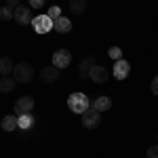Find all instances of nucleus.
<instances>
[{
  "instance_id": "nucleus-19",
  "label": "nucleus",
  "mask_w": 158,
  "mask_h": 158,
  "mask_svg": "<svg viewBox=\"0 0 158 158\" xmlns=\"http://www.w3.org/2000/svg\"><path fill=\"white\" fill-rule=\"evenodd\" d=\"M0 19H2V21H11L13 19V9L2 6V9H0Z\"/></svg>"
},
{
  "instance_id": "nucleus-17",
  "label": "nucleus",
  "mask_w": 158,
  "mask_h": 158,
  "mask_svg": "<svg viewBox=\"0 0 158 158\" xmlns=\"http://www.w3.org/2000/svg\"><path fill=\"white\" fill-rule=\"evenodd\" d=\"M13 61L9 59V57H0V74L2 76H11L13 74Z\"/></svg>"
},
{
  "instance_id": "nucleus-15",
  "label": "nucleus",
  "mask_w": 158,
  "mask_h": 158,
  "mask_svg": "<svg viewBox=\"0 0 158 158\" xmlns=\"http://www.w3.org/2000/svg\"><path fill=\"white\" fill-rule=\"evenodd\" d=\"M93 65H95V59H93V57H86V59H82L80 68H78L80 78H89V72H91V68H93Z\"/></svg>"
},
{
  "instance_id": "nucleus-4",
  "label": "nucleus",
  "mask_w": 158,
  "mask_h": 158,
  "mask_svg": "<svg viewBox=\"0 0 158 158\" xmlns=\"http://www.w3.org/2000/svg\"><path fill=\"white\" fill-rule=\"evenodd\" d=\"M80 116H82V127L85 129H97L99 124H101V112H97L95 108H89Z\"/></svg>"
},
{
  "instance_id": "nucleus-23",
  "label": "nucleus",
  "mask_w": 158,
  "mask_h": 158,
  "mask_svg": "<svg viewBox=\"0 0 158 158\" xmlns=\"http://www.w3.org/2000/svg\"><path fill=\"white\" fill-rule=\"evenodd\" d=\"M146 158H158V146L150 148V150H148V154H146Z\"/></svg>"
},
{
  "instance_id": "nucleus-12",
  "label": "nucleus",
  "mask_w": 158,
  "mask_h": 158,
  "mask_svg": "<svg viewBox=\"0 0 158 158\" xmlns=\"http://www.w3.org/2000/svg\"><path fill=\"white\" fill-rule=\"evenodd\" d=\"M17 127H19L21 131L32 129V127H34V116H32V114H21V116H17Z\"/></svg>"
},
{
  "instance_id": "nucleus-5",
  "label": "nucleus",
  "mask_w": 158,
  "mask_h": 158,
  "mask_svg": "<svg viewBox=\"0 0 158 158\" xmlns=\"http://www.w3.org/2000/svg\"><path fill=\"white\" fill-rule=\"evenodd\" d=\"M70 63H72V53L68 49H57L53 53V65L55 68L65 70V68H70Z\"/></svg>"
},
{
  "instance_id": "nucleus-13",
  "label": "nucleus",
  "mask_w": 158,
  "mask_h": 158,
  "mask_svg": "<svg viewBox=\"0 0 158 158\" xmlns=\"http://www.w3.org/2000/svg\"><path fill=\"white\" fill-rule=\"evenodd\" d=\"M15 86H17V80H15L13 76H2V78H0V91H2V93H11Z\"/></svg>"
},
{
  "instance_id": "nucleus-14",
  "label": "nucleus",
  "mask_w": 158,
  "mask_h": 158,
  "mask_svg": "<svg viewBox=\"0 0 158 158\" xmlns=\"http://www.w3.org/2000/svg\"><path fill=\"white\" fill-rule=\"evenodd\" d=\"M53 30H57L59 34H68L70 30H72V21L68 19V17H59L57 21H55V27Z\"/></svg>"
},
{
  "instance_id": "nucleus-10",
  "label": "nucleus",
  "mask_w": 158,
  "mask_h": 158,
  "mask_svg": "<svg viewBox=\"0 0 158 158\" xmlns=\"http://www.w3.org/2000/svg\"><path fill=\"white\" fill-rule=\"evenodd\" d=\"M112 74H114V78L124 80V78L131 74V63H129L127 59H118L116 63H114V70H112Z\"/></svg>"
},
{
  "instance_id": "nucleus-9",
  "label": "nucleus",
  "mask_w": 158,
  "mask_h": 158,
  "mask_svg": "<svg viewBox=\"0 0 158 158\" xmlns=\"http://www.w3.org/2000/svg\"><path fill=\"white\" fill-rule=\"evenodd\" d=\"M89 78L93 80V82H97V85H101V82H108V78H110V72H108V68H103V65H93L91 68V72H89Z\"/></svg>"
},
{
  "instance_id": "nucleus-16",
  "label": "nucleus",
  "mask_w": 158,
  "mask_h": 158,
  "mask_svg": "<svg viewBox=\"0 0 158 158\" xmlns=\"http://www.w3.org/2000/svg\"><path fill=\"white\" fill-rule=\"evenodd\" d=\"M70 11L74 15H82L86 11V0H70Z\"/></svg>"
},
{
  "instance_id": "nucleus-6",
  "label": "nucleus",
  "mask_w": 158,
  "mask_h": 158,
  "mask_svg": "<svg viewBox=\"0 0 158 158\" xmlns=\"http://www.w3.org/2000/svg\"><path fill=\"white\" fill-rule=\"evenodd\" d=\"M13 19L17 21L19 25H27L32 23V6H25V4H21V6H17L15 11H13Z\"/></svg>"
},
{
  "instance_id": "nucleus-2",
  "label": "nucleus",
  "mask_w": 158,
  "mask_h": 158,
  "mask_svg": "<svg viewBox=\"0 0 158 158\" xmlns=\"http://www.w3.org/2000/svg\"><path fill=\"white\" fill-rule=\"evenodd\" d=\"M68 108L72 110L74 114H85L86 110L91 108V101L85 93H72L68 97Z\"/></svg>"
},
{
  "instance_id": "nucleus-21",
  "label": "nucleus",
  "mask_w": 158,
  "mask_h": 158,
  "mask_svg": "<svg viewBox=\"0 0 158 158\" xmlns=\"http://www.w3.org/2000/svg\"><path fill=\"white\" fill-rule=\"evenodd\" d=\"M108 55L112 57V59H116V61H118V59H122V57H120L122 53H120V49H118V47H112V49L108 51Z\"/></svg>"
},
{
  "instance_id": "nucleus-1",
  "label": "nucleus",
  "mask_w": 158,
  "mask_h": 158,
  "mask_svg": "<svg viewBox=\"0 0 158 158\" xmlns=\"http://www.w3.org/2000/svg\"><path fill=\"white\" fill-rule=\"evenodd\" d=\"M11 76L17 80V82L27 85V82H32V80H34V68H32V63H27V61L15 63V68H13V74H11Z\"/></svg>"
},
{
  "instance_id": "nucleus-8",
  "label": "nucleus",
  "mask_w": 158,
  "mask_h": 158,
  "mask_svg": "<svg viewBox=\"0 0 158 158\" xmlns=\"http://www.w3.org/2000/svg\"><path fill=\"white\" fill-rule=\"evenodd\" d=\"M40 80H42L44 85L57 82V80H59V68H55V65H44V68L40 70Z\"/></svg>"
},
{
  "instance_id": "nucleus-3",
  "label": "nucleus",
  "mask_w": 158,
  "mask_h": 158,
  "mask_svg": "<svg viewBox=\"0 0 158 158\" xmlns=\"http://www.w3.org/2000/svg\"><path fill=\"white\" fill-rule=\"evenodd\" d=\"M32 27H34V32H38V34H49L51 30L55 27V23H53V19H51L47 13H42V15H36L32 19Z\"/></svg>"
},
{
  "instance_id": "nucleus-22",
  "label": "nucleus",
  "mask_w": 158,
  "mask_h": 158,
  "mask_svg": "<svg viewBox=\"0 0 158 158\" xmlns=\"http://www.w3.org/2000/svg\"><path fill=\"white\" fill-rule=\"evenodd\" d=\"M150 89H152V93H154V95H158V74L152 78V85H150Z\"/></svg>"
},
{
  "instance_id": "nucleus-20",
  "label": "nucleus",
  "mask_w": 158,
  "mask_h": 158,
  "mask_svg": "<svg viewBox=\"0 0 158 158\" xmlns=\"http://www.w3.org/2000/svg\"><path fill=\"white\" fill-rule=\"evenodd\" d=\"M47 15H49L51 19H53V23H55V21H57V19H59V17H61V9H59V6H51V9H49V13H47Z\"/></svg>"
},
{
  "instance_id": "nucleus-25",
  "label": "nucleus",
  "mask_w": 158,
  "mask_h": 158,
  "mask_svg": "<svg viewBox=\"0 0 158 158\" xmlns=\"http://www.w3.org/2000/svg\"><path fill=\"white\" fill-rule=\"evenodd\" d=\"M6 6L15 11V9H17V6H21V4H19V0H6Z\"/></svg>"
},
{
  "instance_id": "nucleus-7",
  "label": "nucleus",
  "mask_w": 158,
  "mask_h": 158,
  "mask_svg": "<svg viewBox=\"0 0 158 158\" xmlns=\"http://www.w3.org/2000/svg\"><path fill=\"white\" fill-rule=\"evenodd\" d=\"M15 114L17 116H21V114H32V110H34V97H30V95H23V97H19L15 101Z\"/></svg>"
},
{
  "instance_id": "nucleus-11",
  "label": "nucleus",
  "mask_w": 158,
  "mask_h": 158,
  "mask_svg": "<svg viewBox=\"0 0 158 158\" xmlns=\"http://www.w3.org/2000/svg\"><path fill=\"white\" fill-rule=\"evenodd\" d=\"M91 108H95L97 112H108V110L112 108V99H110L108 95H101V97H97L95 101H93Z\"/></svg>"
},
{
  "instance_id": "nucleus-24",
  "label": "nucleus",
  "mask_w": 158,
  "mask_h": 158,
  "mask_svg": "<svg viewBox=\"0 0 158 158\" xmlns=\"http://www.w3.org/2000/svg\"><path fill=\"white\" fill-rule=\"evenodd\" d=\"M44 2H47V0H30V6H32V9H40Z\"/></svg>"
},
{
  "instance_id": "nucleus-18",
  "label": "nucleus",
  "mask_w": 158,
  "mask_h": 158,
  "mask_svg": "<svg viewBox=\"0 0 158 158\" xmlns=\"http://www.w3.org/2000/svg\"><path fill=\"white\" fill-rule=\"evenodd\" d=\"M0 127L4 129V131H15L17 129V116H4L2 118V122H0Z\"/></svg>"
}]
</instances>
